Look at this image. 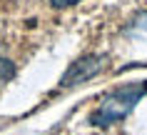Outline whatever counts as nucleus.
Returning <instances> with one entry per match:
<instances>
[{
    "label": "nucleus",
    "mask_w": 147,
    "mask_h": 135,
    "mask_svg": "<svg viewBox=\"0 0 147 135\" xmlns=\"http://www.w3.org/2000/svg\"><path fill=\"white\" fill-rule=\"evenodd\" d=\"M145 95H147V83L117 88V90H112L110 95L102 98L100 108L92 113L90 123H92V125H112V123H117V120H122Z\"/></svg>",
    "instance_id": "f257e3e1"
},
{
    "label": "nucleus",
    "mask_w": 147,
    "mask_h": 135,
    "mask_svg": "<svg viewBox=\"0 0 147 135\" xmlns=\"http://www.w3.org/2000/svg\"><path fill=\"white\" fill-rule=\"evenodd\" d=\"M105 60H107L105 55H85V58H80L78 63L70 65V70L65 73L60 88L67 90V88H75V85H80V83H85V80L95 78L97 73L105 70Z\"/></svg>",
    "instance_id": "f03ea898"
},
{
    "label": "nucleus",
    "mask_w": 147,
    "mask_h": 135,
    "mask_svg": "<svg viewBox=\"0 0 147 135\" xmlns=\"http://www.w3.org/2000/svg\"><path fill=\"white\" fill-rule=\"evenodd\" d=\"M13 73H15L13 63L5 60V58H0V85H3V83H8V80L13 78Z\"/></svg>",
    "instance_id": "7ed1b4c3"
},
{
    "label": "nucleus",
    "mask_w": 147,
    "mask_h": 135,
    "mask_svg": "<svg viewBox=\"0 0 147 135\" xmlns=\"http://www.w3.org/2000/svg\"><path fill=\"white\" fill-rule=\"evenodd\" d=\"M135 28H137V30H147V13H145V15H140L137 20H135Z\"/></svg>",
    "instance_id": "20e7f679"
},
{
    "label": "nucleus",
    "mask_w": 147,
    "mask_h": 135,
    "mask_svg": "<svg viewBox=\"0 0 147 135\" xmlns=\"http://www.w3.org/2000/svg\"><path fill=\"white\" fill-rule=\"evenodd\" d=\"M75 3H80V0H53V5H57V8H67V5H75Z\"/></svg>",
    "instance_id": "39448f33"
}]
</instances>
